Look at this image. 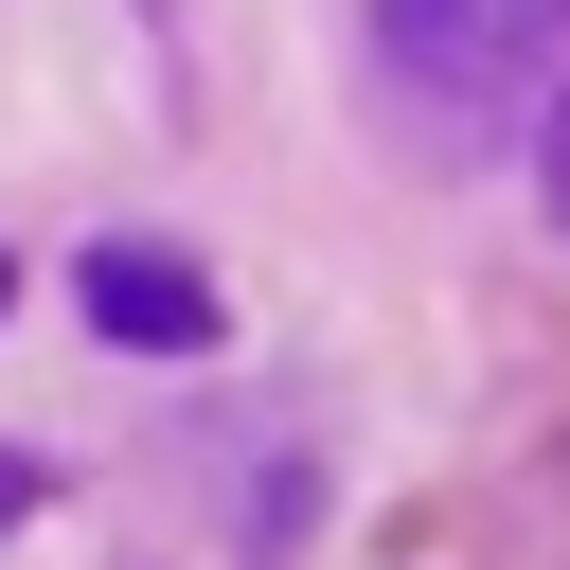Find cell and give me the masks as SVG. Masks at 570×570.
<instances>
[{
	"instance_id": "obj_2",
	"label": "cell",
	"mask_w": 570,
	"mask_h": 570,
	"mask_svg": "<svg viewBox=\"0 0 570 570\" xmlns=\"http://www.w3.org/2000/svg\"><path fill=\"white\" fill-rule=\"evenodd\" d=\"M374 36H392V71H428V89H499L517 36H534V0H374Z\"/></svg>"
},
{
	"instance_id": "obj_4",
	"label": "cell",
	"mask_w": 570,
	"mask_h": 570,
	"mask_svg": "<svg viewBox=\"0 0 570 570\" xmlns=\"http://www.w3.org/2000/svg\"><path fill=\"white\" fill-rule=\"evenodd\" d=\"M18 517H36V463H18V445H0V534H18Z\"/></svg>"
},
{
	"instance_id": "obj_5",
	"label": "cell",
	"mask_w": 570,
	"mask_h": 570,
	"mask_svg": "<svg viewBox=\"0 0 570 570\" xmlns=\"http://www.w3.org/2000/svg\"><path fill=\"white\" fill-rule=\"evenodd\" d=\"M0 303H18V267H0Z\"/></svg>"
},
{
	"instance_id": "obj_1",
	"label": "cell",
	"mask_w": 570,
	"mask_h": 570,
	"mask_svg": "<svg viewBox=\"0 0 570 570\" xmlns=\"http://www.w3.org/2000/svg\"><path fill=\"white\" fill-rule=\"evenodd\" d=\"M71 303H89L107 356H214V338H232L214 267H196V249H142V232H107V249L71 267Z\"/></svg>"
},
{
	"instance_id": "obj_3",
	"label": "cell",
	"mask_w": 570,
	"mask_h": 570,
	"mask_svg": "<svg viewBox=\"0 0 570 570\" xmlns=\"http://www.w3.org/2000/svg\"><path fill=\"white\" fill-rule=\"evenodd\" d=\"M534 214L570 232V89H552V125H534Z\"/></svg>"
}]
</instances>
